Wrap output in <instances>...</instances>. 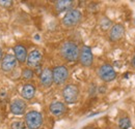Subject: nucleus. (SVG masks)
I'll return each instance as SVG.
<instances>
[{
	"label": "nucleus",
	"instance_id": "obj_1",
	"mask_svg": "<svg viewBox=\"0 0 135 129\" xmlns=\"http://www.w3.org/2000/svg\"><path fill=\"white\" fill-rule=\"evenodd\" d=\"M80 50L73 41H65L60 47V55L68 62H76L79 58Z\"/></svg>",
	"mask_w": 135,
	"mask_h": 129
},
{
	"label": "nucleus",
	"instance_id": "obj_2",
	"mask_svg": "<svg viewBox=\"0 0 135 129\" xmlns=\"http://www.w3.org/2000/svg\"><path fill=\"white\" fill-rule=\"evenodd\" d=\"M25 126L28 129H40L43 125V116L40 112L30 111L25 115Z\"/></svg>",
	"mask_w": 135,
	"mask_h": 129
},
{
	"label": "nucleus",
	"instance_id": "obj_3",
	"mask_svg": "<svg viewBox=\"0 0 135 129\" xmlns=\"http://www.w3.org/2000/svg\"><path fill=\"white\" fill-rule=\"evenodd\" d=\"M82 19V14L79 9H71L69 10L65 17L62 18V25L66 26L67 28H72L74 26H76L77 24H79V22Z\"/></svg>",
	"mask_w": 135,
	"mask_h": 129
},
{
	"label": "nucleus",
	"instance_id": "obj_4",
	"mask_svg": "<svg viewBox=\"0 0 135 129\" xmlns=\"http://www.w3.org/2000/svg\"><path fill=\"white\" fill-rule=\"evenodd\" d=\"M62 97L67 103H76L79 98V89L76 85H67L62 90Z\"/></svg>",
	"mask_w": 135,
	"mask_h": 129
},
{
	"label": "nucleus",
	"instance_id": "obj_5",
	"mask_svg": "<svg viewBox=\"0 0 135 129\" xmlns=\"http://www.w3.org/2000/svg\"><path fill=\"white\" fill-rule=\"evenodd\" d=\"M98 74H99V78L103 82H105V83L112 82L113 80H115V78H117L115 69L113 68V66H111L110 64H107V63L100 66Z\"/></svg>",
	"mask_w": 135,
	"mask_h": 129
},
{
	"label": "nucleus",
	"instance_id": "obj_6",
	"mask_svg": "<svg viewBox=\"0 0 135 129\" xmlns=\"http://www.w3.org/2000/svg\"><path fill=\"white\" fill-rule=\"evenodd\" d=\"M52 77H53V83H55L56 85H62L69 79V70L64 65L56 66L52 70Z\"/></svg>",
	"mask_w": 135,
	"mask_h": 129
},
{
	"label": "nucleus",
	"instance_id": "obj_7",
	"mask_svg": "<svg viewBox=\"0 0 135 129\" xmlns=\"http://www.w3.org/2000/svg\"><path fill=\"white\" fill-rule=\"evenodd\" d=\"M80 64L84 67H90L94 62V55L91 52V49L87 46H83L79 52V58H78Z\"/></svg>",
	"mask_w": 135,
	"mask_h": 129
},
{
	"label": "nucleus",
	"instance_id": "obj_8",
	"mask_svg": "<svg viewBox=\"0 0 135 129\" xmlns=\"http://www.w3.org/2000/svg\"><path fill=\"white\" fill-rule=\"evenodd\" d=\"M16 66H17V60L13 54H6L0 62V68L3 72H11L12 70L15 69Z\"/></svg>",
	"mask_w": 135,
	"mask_h": 129
},
{
	"label": "nucleus",
	"instance_id": "obj_9",
	"mask_svg": "<svg viewBox=\"0 0 135 129\" xmlns=\"http://www.w3.org/2000/svg\"><path fill=\"white\" fill-rule=\"evenodd\" d=\"M9 110H11V113L13 114V115H15V116H21V115H24L25 112H26L27 104L24 101V99L16 98V99H14L11 102Z\"/></svg>",
	"mask_w": 135,
	"mask_h": 129
},
{
	"label": "nucleus",
	"instance_id": "obj_10",
	"mask_svg": "<svg viewBox=\"0 0 135 129\" xmlns=\"http://www.w3.org/2000/svg\"><path fill=\"white\" fill-rule=\"evenodd\" d=\"M43 59V55L38 50H33L31 51L28 55H27V59H26V64L28 66V68H37Z\"/></svg>",
	"mask_w": 135,
	"mask_h": 129
},
{
	"label": "nucleus",
	"instance_id": "obj_11",
	"mask_svg": "<svg viewBox=\"0 0 135 129\" xmlns=\"http://www.w3.org/2000/svg\"><path fill=\"white\" fill-rule=\"evenodd\" d=\"M125 34V28L122 24H115L110 28L109 38L111 41H118Z\"/></svg>",
	"mask_w": 135,
	"mask_h": 129
},
{
	"label": "nucleus",
	"instance_id": "obj_12",
	"mask_svg": "<svg viewBox=\"0 0 135 129\" xmlns=\"http://www.w3.org/2000/svg\"><path fill=\"white\" fill-rule=\"evenodd\" d=\"M14 56L17 60V62L20 63H25L26 62V59H27V49L25 48L23 45L21 44H18L14 47Z\"/></svg>",
	"mask_w": 135,
	"mask_h": 129
},
{
	"label": "nucleus",
	"instance_id": "obj_13",
	"mask_svg": "<svg viewBox=\"0 0 135 129\" xmlns=\"http://www.w3.org/2000/svg\"><path fill=\"white\" fill-rule=\"evenodd\" d=\"M40 81L44 88H50L53 84V77H52V70L50 68H45L40 76Z\"/></svg>",
	"mask_w": 135,
	"mask_h": 129
},
{
	"label": "nucleus",
	"instance_id": "obj_14",
	"mask_svg": "<svg viewBox=\"0 0 135 129\" xmlns=\"http://www.w3.org/2000/svg\"><path fill=\"white\" fill-rule=\"evenodd\" d=\"M49 110H50V113L53 116L59 117V116H61V115H64V114L66 113L67 108H66V104L64 102H61V101H54V102H52L50 104Z\"/></svg>",
	"mask_w": 135,
	"mask_h": 129
},
{
	"label": "nucleus",
	"instance_id": "obj_15",
	"mask_svg": "<svg viewBox=\"0 0 135 129\" xmlns=\"http://www.w3.org/2000/svg\"><path fill=\"white\" fill-rule=\"evenodd\" d=\"M74 6V1L73 0H58L55 3V8L58 13H64V12H69L73 9Z\"/></svg>",
	"mask_w": 135,
	"mask_h": 129
},
{
	"label": "nucleus",
	"instance_id": "obj_16",
	"mask_svg": "<svg viewBox=\"0 0 135 129\" xmlns=\"http://www.w3.org/2000/svg\"><path fill=\"white\" fill-rule=\"evenodd\" d=\"M21 95L25 100H31L35 95V87L32 84H25L21 90Z\"/></svg>",
	"mask_w": 135,
	"mask_h": 129
},
{
	"label": "nucleus",
	"instance_id": "obj_17",
	"mask_svg": "<svg viewBox=\"0 0 135 129\" xmlns=\"http://www.w3.org/2000/svg\"><path fill=\"white\" fill-rule=\"evenodd\" d=\"M118 127L120 129H129L131 127V120L128 117H123L118 120Z\"/></svg>",
	"mask_w": 135,
	"mask_h": 129
},
{
	"label": "nucleus",
	"instance_id": "obj_18",
	"mask_svg": "<svg viewBox=\"0 0 135 129\" xmlns=\"http://www.w3.org/2000/svg\"><path fill=\"white\" fill-rule=\"evenodd\" d=\"M100 27H101L102 30H108L109 28H111L112 27V22L108 19V18H106V17H104V18H102L101 21H100Z\"/></svg>",
	"mask_w": 135,
	"mask_h": 129
},
{
	"label": "nucleus",
	"instance_id": "obj_19",
	"mask_svg": "<svg viewBox=\"0 0 135 129\" xmlns=\"http://www.w3.org/2000/svg\"><path fill=\"white\" fill-rule=\"evenodd\" d=\"M34 73H33V70L32 69H30V68H25V69H23V71H22V77H23V79L24 80H26V81H29V80H31L32 78H33Z\"/></svg>",
	"mask_w": 135,
	"mask_h": 129
},
{
	"label": "nucleus",
	"instance_id": "obj_20",
	"mask_svg": "<svg viewBox=\"0 0 135 129\" xmlns=\"http://www.w3.org/2000/svg\"><path fill=\"white\" fill-rule=\"evenodd\" d=\"M11 129H26V126L22 121H14L11 124Z\"/></svg>",
	"mask_w": 135,
	"mask_h": 129
},
{
	"label": "nucleus",
	"instance_id": "obj_21",
	"mask_svg": "<svg viewBox=\"0 0 135 129\" xmlns=\"http://www.w3.org/2000/svg\"><path fill=\"white\" fill-rule=\"evenodd\" d=\"M13 5V1L12 0H0V6L8 8Z\"/></svg>",
	"mask_w": 135,
	"mask_h": 129
},
{
	"label": "nucleus",
	"instance_id": "obj_22",
	"mask_svg": "<svg viewBox=\"0 0 135 129\" xmlns=\"http://www.w3.org/2000/svg\"><path fill=\"white\" fill-rule=\"evenodd\" d=\"M2 58H3V54H2V50H1V48H0V62H1Z\"/></svg>",
	"mask_w": 135,
	"mask_h": 129
},
{
	"label": "nucleus",
	"instance_id": "obj_23",
	"mask_svg": "<svg viewBox=\"0 0 135 129\" xmlns=\"http://www.w3.org/2000/svg\"><path fill=\"white\" fill-rule=\"evenodd\" d=\"M132 66L135 67V56L133 57V59H132Z\"/></svg>",
	"mask_w": 135,
	"mask_h": 129
},
{
	"label": "nucleus",
	"instance_id": "obj_24",
	"mask_svg": "<svg viewBox=\"0 0 135 129\" xmlns=\"http://www.w3.org/2000/svg\"><path fill=\"white\" fill-rule=\"evenodd\" d=\"M134 22H135V18H134Z\"/></svg>",
	"mask_w": 135,
	"mask_h": 129
}]
</instances>
